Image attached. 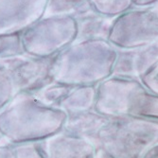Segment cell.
I'll return each instance as SVG.
<instances>
[{"label":"cell","instance_id":"23","mask_svg":"<svg viewBox=\"0 0 158 158\" xmlns=\"http://www.w3.org/2000/svg\"><path fill=\"white\" fill-rule=\"evenodd\" d=\"M143 158H158V143L152 146L143 156Z\"/></svg>","mask_w":158,"mask_h":158},{"label":"cell","instance_id":"13","mask_svg":"<svg viewBox=\"0 0 158 158\" xmlns=\"http://www.w3.org/2000/svg\"><path fill=\"white\" fill-rule=\"evenodd\" d=\"M98 85H78L59 103L58 108L64 111L67 114L94 110Z\"/></svg>","mask_w":158,"mask_h":158},{"label":"cell","instance_id":"8","mask_svg":"<svg viewBox=\"0 0 158 158\" xmlns=\"http://www.w3.org/2000/svg\"><path fill=\"white\" fill-rule=\"evenodd\" d=\"M48 0H0V34L22 32L45 16Z\"/></svg>","mask_w":158,"mask_h":158},{"label":"cell","instance_id":"17","mask_svg":"<svg viewBox=\"0 0 158 158\" xmlns=\"http://www.w3.org/2000/svg\"><path fill=\"white\" fill-rule=\"evenodd\" d=\"M90 3L96 12L114 18L133 8V0H90Z\"/></svg>","mask_w":158,"mask_h":158},{"label":"cell","instance_id":"16","mask_svg":"<svg viewBox=\"0 0 158 158\" xmlns=\"http://www.w3.org/2000/svg\"><path fill=\"white\" fill-rule=\"evenodd\" d=\"M21 32L0 34V61L25 56Z\"/></svg>","mask_w":158,"mask_h":158},{"label":"cell","instance_id":"15","mask_svg":"<svg viewBox=\"0 0 158 158\" xmlns=\"http://www.w3.org/2000/svg\"><path fill=\"white\" fill-rule=\"evenodd\" d=\"M73 87L74 86L53 81L32 95L43 104L50 107H58L59 103Z\"/></svg>","mask_w":158,"mask_h":158},{"label":"cell","instance_id":"6","mask_svg":"<svg viewBox=\"0 0 158 158\" xmlns=\"http://www.w3.org/2000/svg\"><path fill=\"white\" fill-rule=\"evenodd\" d=\"M108 41L117 48H133L158 43V4L132 8L118 16Z\"/></svg>","mask_w":158,"mask_h":158},{"label":"cell","instance_id":"25","mask_svg":"<svg viewBox=\"0 0 158 158\" xmlns=\"http://www.w3.org/2000/svg\"><path fill=\"white\" fill-rule=\"evenodd\" d=\"M3 139H4V137H3V135H2L1 132H0V141H2Z\"/></svg>","mask_w":158,"mask_h":158},{"label":"cell","instance_id":"11","mask_svg":"<svg viewBox=\"0 0 158 158\" xmlns=\"http://www.w3.org/2000/svg\"><path fill=\"white\" fill-rule=\"evenodd\" d=\"M109 117L95 110L68 114L64 130L73 135L90 139L109 120Z\"/></svg>","mask_w":158,"mask_h":158},{"label":"cell","instance_id":"7","mask_svg":"<svg viewBox=\"0 0 158 158\" xmlns=\"http://www.w3.org/2000/svg\"><path fill=\"white\" fill-rule=\"evenodd\" d=\"M54 57L35 58L25 55L1 60L0 77L10 81L16 93L33 94L54 81L52 76Z\"/></svg>","mask_w":158,"mask_h":158},{"label":"cell","instance_id":"22","mask_svg":"<svg viewBox=\"0 0 158 158\" xmlns=\"http://www.w3.org/2000/svg\"><path fill=\"white\" fill-rule=\"evenodd\" d=\"M158 4V0H133V8H145Z\"/></svg>","mask_w":158,"mask_h":158},{"label":"cell","instance_id":"3","mask_svg":"<svg viewBox=\"0 0 158 158\" xmlns=\"http://www.w3.org/2000/svg\"><path fill=\"white\" fill-rule=\"evenodd\" d=\"M90 141L98 152L110 158H143L158 143V121L111 117Z\"/></svg>","mask_w":158,"mask_h":158},{"label":"cell","instance_id":"14","mask_svg":"<svg viewBox=\"0 0 158 158\" xmlns=\"http://www.w3.org/2000/svg\"><path fill=\"white\" fill-rule=\"evenodd\" d=\"M92 11L90 0H48L45 16H70L75 19Z\"/></svg>","mask_w":158,"mask_h":158},{"label":"cell","instance_id":"21","mask_svg":"<svg viewBox=\"0 0 158 158\" xmlns=\"http://www.w3.org/2000/svg\"><path fill=\"white\" fill-rule=\"evenodd\" d=\"M0 158H15L13 146L7 144H0Z\"/></svg>","mask_w":158,"mask_h":158},{"label":"cell","instance_id":"24","mask_svg":"<svg viewBox=\"0 0 158 158\" xmlns=\"http://www.w3.org/2000/svg\"><path fill=\"white\" fill-rule=\"evenodd\" d=\"M95 158H110V157L107 156V155H105V154L102 153V152H98V151H97V154H96Z\"/></svg>","mask_w":158,"mask_h":158},{"label":"cell","instance_id":"2","mask_svg":"<svg viewBox=\"0 0 158 158\" xmlns=\"http://www.w3.org/2000/svg\"><path fill=\"white\" fill-rule=\"evenodd\" d=\"M117 54L107 40L74 42L54 57L53 80L71 86L98 85L112 76Z\"/></svg>","mask_w":158,"mask_h":158},{"label":"cell","instance_id":"18","mask_svg":"<svg viewBox=\"0 0 158 158\" xmlns=\"http://www.w3.org/2000/svg\"><path fill=\"white\" fill-rule=\"evenodd\" d=\"M15 158H45L39 146V142L23 143L12 145Z\"/></svg>","mask_w":158,"mask_h":158},{"label":"cell","instance_id":"5","mask_svg":"<svg viewBox=\"0 0 158 158\" xmlns=\"http://www.w3.org/2000/svg\"><path fill=\"white\" fill-rule=\"evenodd\" d=\"M26 55L35 58L54 57L77 37V21L70 16H44L21 32Z\"/></svg>","mask_w":158,"mask_h":158},{"label":"cell","instance_id":"19","mask_svg":"<svg viewBox=\"0 0 158 158\" xmlns=\"http://www.w3.org/2000/svg\"><path fill=\"white\" fill-rule=\"evenodd\" d=\"M16 92L10 81L0 77V113L10 103Z\"/></svg>","mask_w":158,"mask_h":158},{"label":"cell","instance_id":"10","mask_svg":"<svg viewBox=\"0 0 158 158\" xmlns=\"http://www.w3.org/2000/svg\"><path fill=\"white\" fill-rule=\"evenodd\" d=\"M45 158H95L97 149L84 137L64 130L39 142Z\"/></svg>","mask_w":158,"mask_h":158},{"label":"cell","instance_id":"9","mask_svg":"<svg viewBox=\"0 0 158 158\" xmlns=\"http://www.w3.org/2000/svg\"><path fill=\"white\" fill-rule=\"evenodd\" d=\"M158 62V43L133 48H118L112 76L140 80Z\"/></svg>","mask_w":158,"mask_h":158},{"label":"cell","instance_id":"1","mask_svg":"<svg viewBox=\"0 0 158 158\" xmlns=\"http://www.w3.org/2000/svg\"><path fill=\"white\" fill-rule=\"evenodd\" d=\"M67 114L41 103L30 93H16L0 113V132L10 145L40 142L64 130Z\"/></svg>","mask_w":158,"mask_h":158},{"label":"cell","instance_id":"20","mask_svg":"<svg viewBox=\"0 0 158 158\" xmlns=\"http://www.w3.org/2000/svg\"><path fill=\"white\" fill-rule=\"evenodd\" d=\"M139 81L149 91L158 95V62Z\"/></svg>","mask_w":158,"mask_h":158},{"label":"cell","instance_id":"12","mask_svg":"<svg viewBox=\"0 0 158 158\" xmlns=\"http://www.w3.org/2000/svg\"><path fill=\"white\" fill-rule=\"evenodd\" d=\"M116 18L102 15L96 11L77 18V37L75 42L90 40L108 41L112 26Z\"/></svg>","mask_w":158,"mask_h":158},{"label":"cell","instance_id":"4","mask_svg":"<svg viewBox=\"0 0 158 158\" xmlns=\"http://www.w3.org/2000/svg\"><path fill=\"white\" fill-rule=\"evenodd\" d=\"M94 110L109 118L128 116L158 121V95L139 80L111 76L98 84Z\"/></svg>","mask_w":158,"mask_h":158}]
</instances>
